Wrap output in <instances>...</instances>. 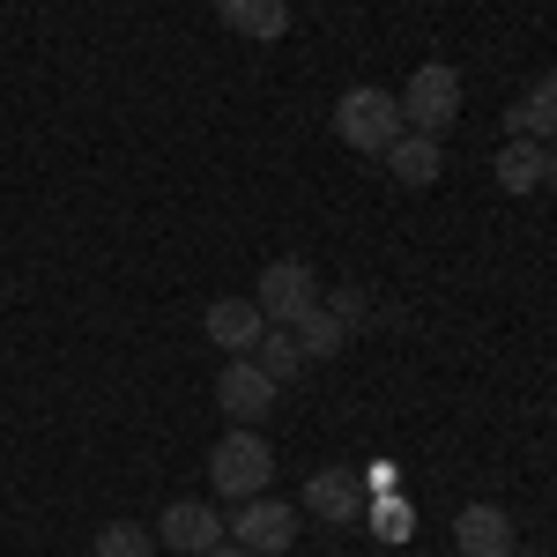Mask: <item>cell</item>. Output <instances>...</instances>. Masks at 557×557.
I'll return each instance as SVG.
<instances>
[{
	"label": "cell",
	"instance_id": "ffe728a7",
	"mask_svg": "<svg viewBox=\"0 0 557 557\" xmlns=\"http://www.w3.org/2000/svg\"><path fill=\"white\" fill-rule=\"evenodd\" d=\"M543 186L557 194V141H550V157H543Z\"/></svg>",
	"mask_w": 557,
	"mask_h": 557
},
{
	"label": "cell",
	"instance_id": "7c38bea8",
	"mask_svg": "<svg viewBox=\"0 0 557 557\" xmlns=\"http://www.w3.org/2000/svg\"><path fill=\"white\" fill-rule=\"evenodd\" d=\"M506 127H513V134H528V141H543V149H550V141H557V75H535V83L520 89V104L506 112Z\"/></svg>",
	"mask_w": 557,
	"mask_h": 557
},
{
	"label": "cell",
	"instance_id": "277c9868",
	"mask_svg": "<svg viewBox=\"0 0 557 557\" xmlns=\"http://www.w3.org/2000/svg\"><path fill=\"white\" fill-rule=\"evenodd\" d=\"M253 305L268 312V327H298L305 312L320 305V275H312V260H268V268H260Z\"/></svg>",
	"mask_w": 557,
	"mask_h": 557
},
{
	"label": "cell",
	"instance_id": "8fae6325",
	"mask_svg": "<svg viewBox=\"0 0 557 557\" xmlns=\"http://www.w3.org/2000/svg\"><path fill=\"white\" fill-rule=\"evenodd\" d=\"M215 15H223V30H238L253 45H275L290 30V0H215Z\"/></svg>",
	"mask_w": 557,
	"mask_h": 557
},
{
	"label": "cell",
	"instance_id": "9a60e30c",
	"mask_svg": "<svg viewBox=\"0 0 557 557\" xmlns=\"http://www.w3.org/2000/svg\"><path fill=\"white\" fill-rule=\"evenodd\" d=\"M290 335H298L305 364H327V357H343V343H349V327L335 320V312H327V305H312V312H305V320L290 327Z\"/></svg>",
	"mask_w": 557,
	"mask_h": 557
},
{
	"label": "cell",
	"instance_id": "2e32d148",
	"mask_svg": "<svg viewBox=\"0 0 557 557\" xmlns=\"http://www.w3.org/2000/svg\"><path fill=\"white\" fill-rule=\"evenodd\" d=\"M253 364H260V372H268L275 386H290V380L305 372V349H298V335H290V327H268V335L253 343Z\"/></svg>",
	"mask_w": 557,
	"mask_h": 557
},
{
	"label": "cell",
	"instance_id": "ac0fdd59",
	"mask_svg": "<svg viewBox=\"0 0 557 557\" xmlns=\"http://www.w3.org/2000/svg\"><path fill=\"white\" fill-rule=\"evenodd\" d=\"M327 312H335L349 335H357V327H364V290H335V298H327Z\"/></svg>",
	"mask_w": 557,
	"mask_h": 557
},
{
	"label": "cell",
	"instance_id": "52a82bcc",
	"mask_svg": "<svg viewBox=\"0 0 557 557\" xmlns=\"http://www.w3.org/2000/svg\"><path fill=\"white\" fill-rule=\"evenodd\" d=\"M275 394H283V386L268 380L253 357H231V364H223V380H215V409H223L231 424H260V417L275 409Z\"/></svg>",
	"mask_w": 557,
	"mask_h": 557
},
{
	"label": "cell",
	"instance_id": "9c48e42d",
	"mask_svg": "<svg viewBox=\"0 0 557 557\" xmlns=\"http://www.w3.org/2000/svg\"><path fill=\"white\" fill-rule=\"evenodd\" d=\"M201 327H209V343L223 349V357H253V343L268 335V312H260L253 298H215L209 312H201Z\"/></svg>",
	"mask_w": 557,
	"mask_h": 557
},
{
	"label": "cell",
	"instance_id": "5b68a950",
	"mask_svg": "<svg viewBox=\"0 0 557 557\" xmlns=\"http://www.w3.org/2000/svg\"><path fill=\"white\" fill-rule=\"evenodd\" d=\"M231 543L253 557H283L298 543V506H283V498H238V513H231Z\"/></svg>",
	"mask_w": 557,
	"mask_h": 557
},
{
	"label": "cell",
	"instance_id": "6da1fadb",
	"mask_svg": "<svg viewBox=\"0 0 557 557\" xmlns=\"http://www.w3.org/2000/svg\"><path fill=\"white\" fill-rule=\"evenodd\" d=\"M335 134H343V149H357V157H386L394 141H401V97L380 83H357L335 97Z\"/></svg>",
	"mask_w": 557,
	"mask_h": 557
},
{
	"label": "cell",
	"instance_id": "30bf717a",
	"mask_svg": "<svg viewBox=\"0 0 557 557\" xmlns=\"http://www.w3.org/2000/svg\"><path fill=\"white\" fill-rule=\"evenodd\" d=\"M513 520H506V506H461L454 513V550L461 557H513Z\"/></svg>",
	"mask_w": 557,
	"mask_h": 557
},
{
	"label": "cell",
	"instance_id": "7402d4cb",
	"mask_svg": "<svg viewBox=\"0 0 557 557\" xmlns=\"http://www.w3.org/2000/svg\"><path fill=\"white\" fill-rule=\"evenodd\" d=\"M513 557H550V550H520V543H513Z\"/></svg>",
	"mask_w": 557,
	"mask_h": 557
},
{
	"label": "cell",
	"instance_id": "e0dca14e",
	"mask_svg": "<svg viewBox=\"0 0 557 557\" xmlns=\"http://www.w3.org/2000/svg\"><path fill=\"white\" fill-rule=\"evenodd\" d=\"M89 557H157V535L134 528V520H112V528H97V550Z\"/></svg>",
	"mask_w": 557,
	"mask_h": 557
},
{
	"label": "cell",
	"instance_id": "5bb4252c",
	"mask_svg": "<svg viewBox=\"0 0 557 557\" xmlns=\"http://www.w3.org/2000/svg\"><path fill=\"white\" fill-rule=\"evenodd\" d=\"M543 157H550L543 141L513 134V141H506V149L491 157V172H498V186H506V194H535V186H543Z\"/></svg>",
	"mask_w": 557,
	"mask_h": 557
},
{
	"label": "cell",
	"instance_id": "3957f363",
	"mask_svg": "<svg viewBox=\"0 0 557 557\" xmlns=\"http://www.w3.org/2000/svg\"><path fill=\"white\" fill-rule=\"evenodd\" d=\"M454 120H461V75H454L446 60H431V67H417V75L401 83V127L446 141Z\"/></svg>",
	"mask_w": 557,
	"mask_h": 557
},
{
	"label": "cell",
	"instance_id": "d6986e66",
	"mask_svg": "<svg viewBox=\"0 0 557 557\" xmlns=\"http://www.w3.org/2000/svg\"><path fill=\"white\" fill-rule=\"evenodd\" d=\"M372 528H380L386 543H401V535H409V513H401V506H380V520H372Z\"/></svg>",
	"mask_w": 557,
	"mask_h": 557
},
{
	"label": "cell",
	"instance_id": "44dd1931",
	"mask_svg": "<svg viewBox=\"0 0 557 557\" xmlns=\"http://www.w3.org/2000/svg\"><path fill=\"white\" fill-rule=\"evenodd\" d=\"M209 557H253V550H238V543H231V535H223V543H215Z\"/></svg>",
	"mask_w": 557,
	"mask_h": 557
},
{
	"label": "cell",
	"instance_id": "4fadbf2b",
	"mask_svg": "<svg viewBox=\"0 0 557 557\" xmlns=\"http://www.w3.org/2000/svg\"><path fill=\"white\" fill-rule=\"evenodd\" d=\"M386 172L401 178V186H438V172H446V149H438L431 134H401V141L386 149Z\"/></svg>",
	"mask_w": 557,
	"mask_h": 557
},
{
	"label": "cell",
	"instance_id": "ba28073f",
	"mask_svg": "<svg viewBox=\"0 0 557 557\" xmlns=\"http://www.w3.org/2000/svg\"><path fill=\"white\" fill-rule=\"evenodd\" d=\"M305 513L327 520V528H357V520H364V475L357 469H320L305 483Z\"/></svg>",
	"mask_w": 557,
	"mask_h": 557
},
{
	"label": "cell",
	"instance_id": "7a4b0ae2",
	"mask_svg": "<svg viewBox=\"0 0 557 557\" xmlns=\"http://www.w3.org/2000/svg\"><path fill=\"white\" fill-rule=\"evenodd\" d=\"M268 475H275V454H268V438H260L253 424H231L223 438H215V454H209V483H215V498H260L268 491Z\"/></svg>",
	"mask_w": 557,
	"mask_h": 557
},
{
	"label": "cell",
	"instance_id": "8992f818",
	"mask_svg": "<svg viewBox=\"0 0 557 557\" xmlns=\"http://www.w3.org/2000/svg\"><path fill=\"white\" fill-rule=\"evenodd\" d=\"M223 535H231V520L215 513V506H201V498H172V506L157 513V543L178 550V557H209Z\"/></svg>",
	"mask_w": 557,
	"mask_h": 557
}]
</instances>
